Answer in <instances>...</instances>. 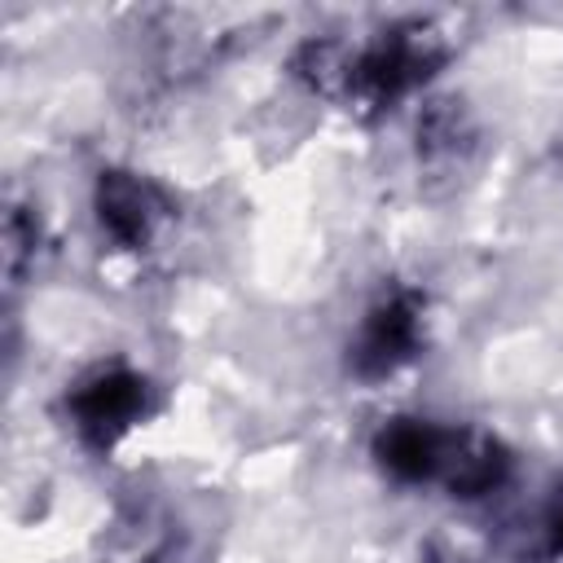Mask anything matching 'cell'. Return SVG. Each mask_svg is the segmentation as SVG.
<instances>
[{
  "instance_id": "6da1fadb",
  "label": "cell",
  "mask_w": 563,
  "mask_h": 563,
  "mask_svg": "<svg viewBox=\"0 0 563 563\" xmlns=\"http://www.w3.org/2000/svg\"><path fill=\"white\" fill-rule=\"evenodd\" d=\"M75 418H79V431L92 435L97 444L114 440L123 427H132V418L141 413L145 405V383L128 369H110V374H97L92 383H84L75 391Z\"/></svg>"
},
{
  "instance_id": "7a4b0ae2",
  "label": "cell",
  "mask_w": 563,
  "mask_h": 563,
  "mask_svg": "<svg viewBox=\"0 0 563 563\" xmlns=\"http://www.w3.org/2000/svg\"><path fill=\"white\" fill-rule=\"evenodd\" d=\"M97 216H101V229L114 242L141 246L154 233L158 198H154V189L145 180H136L128 172H101V180H97Z\"/></svg>"
},
{
  "instance_id": "3957f363",
  "label": "cell",
  "mask_w": 563,
  "mask_h": 563,
  "mask_svg": "<svg viewBox=\"0 0 563 563\" xmlns=\"http://www.w3.org/2000/svg\"><path fill=\"white\" fill-rule=\"evenodd\" d=\"M413 343H418V303L413 295H391L387 303L369 312L361 347H356V365L361 374H387L413 352Z\"/></svg>"
},
{
  "instance_id": "277c9868",
  "label": "cell",
  "mask_w": 563,
  "mask_h": 563,
  "mask_svg": "<svg viewBox=\"0 0 563 563\" xmlns=\"http://www.w3.org/2000/svg\"><path fill=\"white\" fill-rule=\"evenodd\" d=\"M444 449H449V435L435 431V427H427V422H413V418H400V422H391V427L378 435V457H383V466H387L396 479H427V475H440Z\"/></svg>"
},
{
  "instance_id": "5b68a950",
  "label": "cell",
  "mask_w": 563,
  "mask_h": 563,
  "mask_svg": "<svg viewBox=\"0 0 563 563\" xmlns=\"http://www.w3.org/2000/svg\"><path fill=\"white\" fill-rule=\"evenodd\" d=\"M554 532H559V545H563V501H559V519H554Z\"/></svg>"
}]
</instances>
